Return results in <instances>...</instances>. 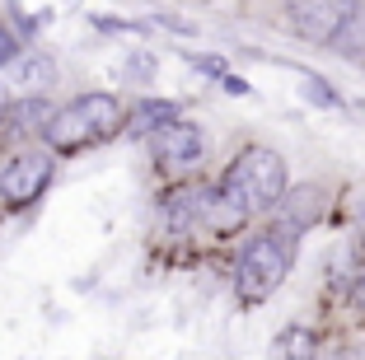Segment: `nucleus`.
<instances>
[{"label": "nucleus", "mask_w": 365, "mask_h": 360, "mask_svg": "<svg viewBox=\"0 0 365 360\" xmlns=\"http://www.w3.org/2000/svg\"><path fill=\"white\" fill-rule=\"evenodd\" d=\"M118 127H122L118 94H85V98H76V103L56 108V113L47 117L43 136L56 155H76V150H85V145H98V140L118 136Z\"/></svg>", "instance_id": "1"}, {"label": "nucleus", "mask_w": 365, "mask_h": 360, "mask_svg": "<svg viewBox=\"0 0 365 360\" xmlns=\"http://www.w3.org/2000/svg\"><path fill=\"white\" fill-rule=\"evenodd\" d=\"M206 206H211V192L202 187H178L164 197V220L173 225V230H187V225L206 220Z\"/></svg>", "instance_id": "8"}, {"label": "nucleus", "mask_w": 365, "mask_h": 360, "mask_svg": "<svg viewBox=\"0 0 365 360\" xmlns=\"http://www.w3.org/2000/svg\"><path fill=\"white\" fill-rule=\"evenodd\" d=\"M290 29L309 43H337L356 19V0H286Z\"/></svg>", "instance_id": "4"}, {"label": "nucleus", "mask_w": 365, "mask_h": 360, "mask_svg": "<svg viewBox=\"0 0 365 360\" xmlns=\"http://www.w3.org/2000/svg\"><path fill=\"white\" fill-rule=\"evenodd\" d=\"M0 85H5L10 98H43L56 85V61L43 52H24L0 71Z\"/></svg>", "instance_id": "7"}, {"label": "nucleus", "mask_w": 365, "mask_h": 360, "mask_svg": "<svg viewBox=\"0 0 365 360\" xmlns=\"http://www.w3.org/2000/svg\"><path fill=\"white\" fill-rule=\"evenodd\" d=\"M206 155V131L197 127V122H169V127L155 131V164H160L164 173H187L197 169Z\"/></svg>", "instance_id": "6"}, {"label": "nucleus", "mask_w": 365, "mask_h": 360, "mask_svg": "<svg viewBox=\"0 0 365 360\" xmlns=\"http://www.w3.org/2000/svg\"><path fill=\"white\" fill-rule=\"evenodd\" d=\"M0 117H10V103H5V94H0Z\"/></svg>", "instance_id": "16"}, {"label": "nucleus", "mask_w": 365, "mask_h": 360, "mask_svg": "<svg viewBox=\"0 0 365 360\" xmlns=\"http://www.w3.org/2000/svg\"><path fill=\"white\" fill-rule=\"evenodd\" d=\"M220 187H225L248 215L272 211V206H281V197H286V159L272 145H244L235 155V164H230Z\"/></svg>", "instance_id": "3"}, {"label": "nucleus", "mask_w": 365, "mask_h": 360, "mask_svg": "<svg viewBox=\"0 0 365 360\" xmlns=\"http://www.w3.org/2000/svg\"><path fill=\"white\" fill-rule=\"evenodd\" d=\"M14 56H19V43H14V33L5 29V24H0V71H5V66H10Z\"/></svg>", "instance_id": "13"}, {"label": "nucleus", "mask_w": 365, "mask_h": 360, "mask_svg": "<svg viewBox=\"0 0 365 360\" xmlns=\"http://www.w3.org/2000/svg\"><path fill=\"white\" fill-rule=\"evenodd\" d=\"M267 360H314V332L309 328H286L277 341H272Z\"/></svg>", "instance_id": "10"}, {"label": "nucleus", "mask_w": 365, "mask_h": 360, "mask_svg": "<svg viewBox=\"0 0 365 360\" xmlns=\"http://www.w3.org/2000/svg\"><path fill=\"white\" fill-rule=\"evenodd\" d=\"M361 113H365V103H361Z\"/></svg>", "instance_id": "17"}, {"label": "nucleus", "mask_w": 365, "mask_h": 360, "mask_svg": "<svg viewBox=\"0 0 365 360\" xmlns=\"http://www.w3.org/2000/svg\"><path fill=\"white\" fill-rule=\"evenodd\" d=\"M356 299H361V304H365V276H361V286H356Z\"/></svg>", "instance_id": "15"}, {"label": "nucleus", "mask_w": 365, "mask_h": 360, "mask_svg": "<svg viewBox=\"0 0 365 360\" xmlns=\"http://www.w3.org/2000/svg\"><path fill=\"white\" fill-rule=\"evenodd\" d=\"M304 89H309L314 103H323V108H342V98L333 94V85H323L319 75H304Z\"/></svg>", "instance_id": "12"}, {"label": "nucleus", "mask_w": 365, "mask_h": 360, "mask_svg": "<svg viewBox=\"0 0 365 360\" xmlns=\"http://www.w3.org/2000/svg\"><path fill=\"white\" fill-rule=\"evenodd\" d=\"M290 262H295V234L290 230H262L253 234L239 253L235 267V290L244 304H262L281 290V281L290 276Z\"/></svg>", "instance_id": "2"}, {"label": "nucleus", "mask_w": 365, "mask_h": 360, "mask_svg": "<svg viewBox=\"0 0 365 360\" xmlns=\"http://www.w3.org/2000/svg\"><path fill=\"white\" fill-rule=\"evenodd\" d=\"M281 202H286V225H281V230H290V234H300L304 225L314 220V215H319V187H300V192H290V197H281Z\"/></svg>", "instance_id": "9"}, {"label": "nucleus", "mask_w": 365, "mask_h": 360, "mask_svg": "<svg viewBox=\"0 0 365 360\" xmlns=\"http://www.w3.org/2000/svg\"><path fill=\"white\" fill-rule=\"evenodd\" d=\"M47 187H52V159L38 150H24L0 169V202L10 211H29Z\"/></svg>", "instance_id": "5"}, {"label": "nucleus", "mask_w": 365, "mask_h": 360, "mask_svg": "<svg viewBox=\"0 0 365 360\" xmlns=\"http://www.w3.org/2000/svg\"><path fill=\"white\" fill-rule=\"evenodd\" d=\"M356 239H361V253H365V211H361V225H356Z\"/></svg>", "instance_id": "14"}, {"label": "nucleus", "mask_w": 365, "mask_h": 360, "mask_svg": "<svg viewBox=\"0 0 365 360\" xmlns=\"http://www.w3.org/2000/svg\"><path fill=\"white\" fill-rule=\"evenodd\" d=\"M169 122H178V108L173 103H160V98H145V103L136 108V117H131V127L136 131H160V127H169Z\"/></svg>", "instance_id": "11"}]
</instances>
